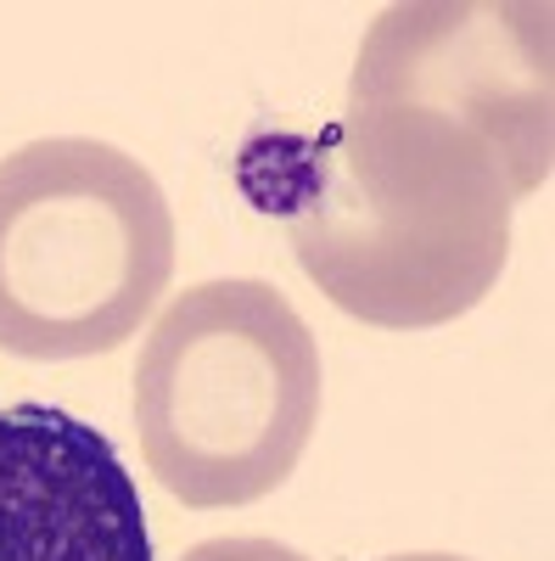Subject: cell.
I'll list each match as a JSON object with an SVG mask.
<instances>
[{
  "label": "cell",
  "instance_id": "obj_2",
  "mask_svg": "<svg viewBox=\"0 0 555 561\" xmlns=\"http://www.w3.org/2000/svg\"><path fill=\"white\" fill-rule=\"evenodd\" d=\"M141 460L192 511L275 494L320 421V348L281 287L197 280L163 304L135 359Z\"/></svg>",
  "mask_w": 555,
  "mask_h": 561
},
{
  "label": "cell",
  "instance_id": "obj_5",
  "mask_svg": "<svg viewBox=\"0 0 555 561\" xmlns=\"http://www.w3.org/2000/svg\"><path fill=\"white\" fill-rule=\"evenodd\" d=\"M0 561H152L135 478L68 410H0Z\"/></svg>",
  "mask_w": 555,
  "mask_h": 561
},
{
  "label": "cell",
  "instance_id": "obj_3",
  "mask_svg": "<svg viewBox=\"0 0 555 561\" xmlns=\"http://www.w3.org/2000/svg\"><path fill=\"white\" fill-rule=\"evenodd\" d=\"M174 280V214L113 140L45 135L0 158V354L124 348Z\"/></svg>",
  "mask_w": 555,
  "mask_h": 561
},
{
  "label": "cell",
  "instance_id": "obj_1",
  "mask_svg": "<svg viewBox=\"0 0 555 561\" xmlns=\"http://www.w3.org/2000/svg\"><path fill=\"white\" fill-rule=\"evenodd\" d=\"M511 214V174L477 135L415 107H348L303 158L287 237L332 309L432 332L494 293Z\"/></svg>",
  "mask_w": 555,
  "mask_h": 561
},
{
  "label": "cell",
  "instance_id": "obj_7",
  "mask_svg": "<svg viewBox=\"0 0 555 561\" xmlns=\"http://www.w3.org/2000/svg\"><path fill=\"white\" fill-rule=\"evenodd\" d=\"M388 561H466V556H443V550H415V556H388Z\"/></svg>",
  "mask_w": 555,
  "mask_h": 561
},
{
  "label": "cell",
  "instance_id": "obj_4",
  "mask_svg": "<svg viewBox=\"0 0 555 561\" xmlns=\"http://www.w3.org/2000/svg\"><path fill=\"white\" fill-rule=\"evenodd\" d=\"M348 107H415L477 135L533 197L555 169V57L539 0H404L370 23Z\"/></svg>",
  "mask_w": 555,
  "mask_h": 561
},
{
  "label": "cell",
  "instance_id": "obj_6",
  "mask_svg": "<svg viewBox=\"0 0 555 561\" xmlns=\"http://www.w3.org/2000/svg\"><path fill=\"white\" fill-rule=\"evenodd\" d=\"M180 561H309V556L281 539H264V534H224V539L192 545Z\"/></svg>",
  "mask_w": 555,
  "mask_h": 561
}]
</instances>
